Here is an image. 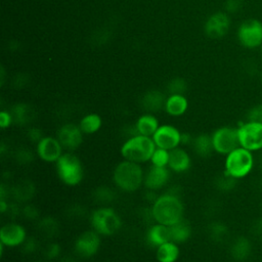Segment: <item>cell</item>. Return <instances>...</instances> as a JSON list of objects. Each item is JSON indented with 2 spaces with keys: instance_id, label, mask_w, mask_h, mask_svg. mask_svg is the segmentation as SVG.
<instances>
[{
  "instance_id": "12",
  "label": "cell",
  "mask_w": 262,
  "mask_h": 262,
  "mask_svg": "<svg viewBox=\"0 0 262 262\" xmlns=\"http://www.w3.org/2000/svg\"><path fill=\"white\" fill-rule=\"evenodd\" d=\"M63 147L57 137L44 136L36 144V154L40 160L46 163H56L63 155Z\"/></svg>"
},
{
  "instance_id": "27",
  "label": "cell",
  "mask_w": 262,
  "mask_h": 262,
  "mask_svg": "<svg viewBox=\"0 0 262 262\" xmlns=\"http://www.w3.org/2000/svg\"><path fill=\"white\" fill-rule=\"evenodd\" d=\"M10 114L12 116L13 123L19 126L27 125L34 120V111L26 103H17L13 105Z\"/></svg>"
},
{
  "instance_id": "9",
  "label": "cell",
  "mask_w": 262,
  "mask_h": 262,
  "mask_svg": "<svg viewBox=\"0 0 262 262\" xmlns=\"http://www.w3.org/2000/svg\"><path fill=\"white\" fill-rule=\"evenodd\" d=\"M241 44L248 48H256L262 44V23L247 19L241 24L237 32Z\"/></svg>"
},
{
  "instance_id": "42",
  "label": "cell",
  "mask_w": 262,
  "mask_h": 262,
  "mask_svg": "<svg viewBox=\"0 0 262 262\" xmlns=\"http://www.w3.org/2000/svg\"><path fill=\"white\" fill-rule=\"evenodd\" d=\"M192 140H193V138L191 137V135L189 133H186V132L181 133V144H184V145L191 144Z\"/></svg>"
},
{
  "instance_id": "19",
  "label": "cell",
  "mask_w": 262,
  "mask_h": 262,
  "mask_svg": "<svg viewBox=\"0 0 262 262\" xmlns=\"http://www.w3.org/2000/svg\"><path fill=\"white\" fill-rule=\"evenodd\" d=\"M229 252L235 261H245L251 255L252 244L248 237L237 236L232 241Z\"/></svg>"
},
{
  "instance_id": "25",
  "label": "cell",
  "mask_w": 262,
  "mask_h": 262,
  "mask_svg": "<svg viewBox=\"0 0 262 262\" xmlns=\"http://www.w3.org/2000/svg\"><path fill=\"white\" fill-rule=\"evenodd\" d=\"M187 106L188 102L183 94H171L166 99L165 110L170 116L178 117L186 112Z\"/></svg>"
},
{
  "instance_id": "2",
  "label": "cell",
  "mask_w": 262,
  "mask_h": 262,
  "mask_svg": "<svg viewBox=\"0 0 262 262\" xmlns=\"http://www.w3.org/2000/svg\"><path fill=\"white\" fill-rule=\"evenodd\" d=\"M144 172L140 164L123 160L114 169L113 181L118 188L126 192L136 191L142 184Z\"/></svg>"
},
{
  "instance_id": "31",
  "label": "cell",
  "mask_w": 262,
  "mask_h": 262,
  "mask_svg": "<svg viewBox=\"0 0 262 262\" xmlns=\"http://www.w3.org/2000/svg\"><path fill=\"white\" fill-rule=\"evenodd\" d=\"M93 200L101 205H106L112 203L116 198V192L107 186H99L92 193Z\"/></svg>"
},
{
  "instance_id": "16",
  "label": "cell",
  "mask_w": 262,
  "mask_h": 262,
  "mask_svg": "<svg viewBox=\"0 0 262 262\" xmlns=\"http://www.w3.org/2000/svg\"><path fill=\"white\" fill-rule=\"evenodd\" d=\"M191 160L188 152L177 146L170 150L168 168L176 173H183L190 168Z\"/></svg>"
},
{
  "instance_id": "32",
  "label": "cell",
  "mask_w": 262,
  "mask_h": 262,
  "mask_svg": "<svg viewBox=\"0 0 262 262\" xmlns=\"http://www.w3.org/2000/svg\"><path fill=\"white\" fill-rule=\"evenodd\" d=\"M236 181L235 178L231 177L226 172H223V174L215 179V186L221 191H230L235 186Z\"/></svg>"
},
{
  "instance_id": "24",
  "label": "cell",
  "mask_w": 262,
  "mask_h": 262,
  "mask_svg": "<svg viewBox=\"0 0 262 262\" xmlns=\"http://www.w3.org/2000/svg\"><path fill=\"white\" fill-rule=\"evenodd\" d=\"M180 250L176 243L169 241L156 250V258L159 262H176L179 258Z\"/></svg>"
},
{
  "instance_id": "13",
  "label": "cell",
  "mask_w": 262,
  "mask_h": 262,
  "mask_svg": "<svg viewBox=\"0 0 262 262\" xmlns=\"http://www.w3.org/2000/svg\"><path fill=\"white\" fill-rule=\"evenodd\" d=\"M83 132L79 125L68 123L59 127L56 132V137L61 143L63 149L68 151H74L83 142Z\"/></svg>"
},
{
  "instance_id": "34",
  "label": "cell",
  "mask_w": 262,
  "mask_h": 262,
  "mask_svg": "<svg viewBox=\"0 0 262 262\" xmlns=\"http://www.w3.org/2000/svg\"><path fill=\"white\" fill-rule=\"evenodd\" d=\"M14 160L19 165H29L34 161V152L28 147H18L14 151Z\"/></svg>"
},
{
  "instance_id": "15",
  "label": "cell",
  "mask_w": 262,
  "mask_h": 262,
  "mask_svg": "<svg viewBox=\"0 0 262 262\" xmlns=\"http://www.w3.org/2000/svg\"><path fill=\"white\" fill-rule=\"evenodd\" d=\"M170 169L168 167H158L151 165L144 173L143 184L147 189L160 190L167 185L170 179Z\"/></svg>"
},
{
  "instance_id": "41",
  "label": "cell",
  "mask_w": 262,
  "mask_h": 262,
  "mask_svg": "<svg viewBox=\"0 0 262 262\" xmlns=\"http://www.w3.org/2000/svg\"><path fill=\"white\" fill-rule=\"evenodd\" d=\"M12 123H13V119H12V116H11L10 112L2 111V112L0 113V127H1L2 129H6V128H8Z\"/></svg>"
},
{
  "instance_id": "43",
  "label": "cell",
  "mask_w": 262,
  "mask_h": 262,
  "mask_svg": "<svg viewBox=\"0 0 262 262\" xmlns=\"http://www.w3.org/2000/svg\"><path fill=\"white\" fill-rule=\"evenodd\" d=\"M254 232H255L258 236L262 237V218H260V219H258V220L256 221V223H255V225H254Z\"/></svg>"
},
{
  "instance_id": "4",
  "label": "cell",
  "mask_w": 262,
  "mask_h": 262,
  "mask_svg": "<svg viewBox=\"0 0 262 262\" xmlns=\"http://www.w3.org/2000/svg\"><path fill=\"white\" fill-rule=\"evenodd\" d=\"M254 166L255 159L253 151L242 146H238L225 156L224 172L236 180L247 177L252 172Z\"/></svg>"
},
{
  "instance_id": "39",
  "label": "cell",
  "mask_w": 262,
  "mask_h": 262,
  "mask_svg": "<svg viewBox=\"0 0 262 262\" xmlns=\"http://www.w3.org/2000/svg\"><path fill=\"white\" fill-rule=\"evenodd\" d=\"M38 246V241L35 237H27L20 247L25 254H33L37 251Z\"/></svg>"
},
{
  "instance_id": "28",
  "label": "cell",
  "mask_w": 262,
  "mask_h": 262,
  "mask_svg": "<svg viewBox=\"0 0 262 262\" xmlns=\"http://www.w3.org/2000/svg\"><path fill=\"white\" fill-rule=\"evenodd\" d=\"M101 125L102 120L97 114H88L84 116L79 123V127L84 134H93L97 132Z\"/></svg>"
},
{
  "instance_id": "33",
  "label": "cell",
  "mask_w": 262,
  "mask_h": 262,
  "mask_svg": "<svg viewBox=\"0 0 262 262\" xmlns=\"http://www.w3.org/2000/svg\"><path fill=\"white\" fill-rule=\"evenodd\" d=\"M169 156H170V150L157 147L150 158V163L151 165L158 166V167H168Z\"/></svg>"
},
{
  "instance_id": "11",
  "label": "cell",
  "mask_w": 262,
  "mask_h": 262,
  "mask_svg": "<svg viewBox=\"0 0 262 262\" xmlns=\"http://www.w3.org/2000/svg\"><path fill=\"white\" fill-rule=\"evenodd\" d=\"M157 147L171 150L181 144V132L172 125H160L151 136Z\"/></svg>"
},
{
  "instance_id": "8",
  "label": "cell",
  "mask_w": 262,
  "mask_h": 262,
  "mask_svg": "<svg viewBox=\"0 0 262 262\" xmlns=\"http://www.w3.org/2000/svg\"><path fill=\"white\" fill-rule=\"evenodd\" d=\"M239 146L258 151L262 149V123L247 121L237 127Z\"/></svg>"
},
{
  "instance_id": "36",
  "label": "cell",
  "mask_w": 262,
  "mask_h": 262,
  "mask_svg": "<svg viewBox=\"0 0 262 262\" xmlns=\"http://www.w3.org/2000/svg\"><path fill=\"white\" fill-rule=\"evenodd\" d=\"M61 248L57 243H50L44 250V256L48 260H53L59 257Z\"/></svg>"
},
{
  "instance_id": "6",
  "label": "cell",
  "mask_w": 262,
  "mask_h": 262,
  "mask_svg": "<svg viewBox=\"0 0 262 262\" xmlns=\"http://www.w3.org/2000/svg\"><path fill=\"white\" fill-rule=\"evenodd\" d=\"M90 224L99 235L111 236L120 230L122 220L113 208L100 207L91 213Z\"/></svg>"
},
{
  "instance_id": "7",
  "label": "cell",
  "mask_w": 262,
  "mask_h": 262,
  "mask_svg": "<svg viewBox=\"0 0 262 262\" xmlns=\"http://www.w3.org/2000/svg\"><path fill=\"white\" fill-rule=\"evenodd\" d=\"M212 141L215 152L227 156L239 146L237 128L223 126L216 129L212 134Z\"/></svg>"
},
{
  "instance_id": "44",
  "label": "cell",
  "mask_w": 262,
  "mask_h": 262,
  "mask_svg": "<svg viewBox=\"0 0 262 262\" xmlns=\"http://www.w3.org/2000/svg\"><path fill=\"white\" fill-rule=\"evenodd\" d=\"M60 262H75V260H73L72 257H63Z\"/></svg>"
},
{
  "instance_id": "3",
  "label": "cell",
  "mask_w": 262,
  "mask_h": 262,
  "mask_svg": "<svg viewBox=\"0 0 262 262\" xmlns=\"http://www.w3.org/2000/svg\"><path fill=\"white\" fill-rule=\"evenodd\" d=\"M157 148L151 137L137 134L129 137L121 146V155L124 160L142 164L150 161Z\"/></svg>"
},
{
  "instance_id": "40",
  "label": "cell",
  "mask_w": 262,
  "mask_h": 262,
  "mask_svg": "<svg viewBox=\"0 0 262 262\" xmlns=\"http://www.w3.org/2000/svg\"><path fill=\"white\" fill-rule=\"evenodd\" d=\"M27 137L31 142L37 144L44 137V134H43V131L40 128L31 127L27 131Z\"/></svg>"
},
{
  "instance_id": "37",
  "label": "cell",
  "mask_w": 262,
  "mask_h": 262,
  "mask_svg": "<svg viewBox=\"0 0 262 262\" xmlns=\"http://www.w3.org/2000/svg\"><path fill=\"white\" fill-rule=\"evenodd\" d=\"M248 121L262 123V104H258L250 108L247 114Z\"/></svg>"
},
{
  "instance_id": "23",
  "label": "cell",
  "mask_w": 262,
  "mask_h": 262,
  "mask_svg": "<svg viewBox=\"0 0 262 262\" xmlns=\"http://www.w3.org/2000/svg\"><path fill=\"white\" fill-rule=\"evenodd\" d=\"M165 104L166 99L164 94L157 90L145 93L141 99L142 107L149 113H156L161 111L163 107H165Z\"/></svg>"
},
{
  "instance_id": "10",
  "label": "cell",
  "mask_w": 262,
  "mask_h": 262,
  "mask_svg": "<svg viewBox=\"0 0 262 262\" xmlns=\"http://www.w3.org/2000/svg\"><path fill=\"white\" fill-rule=\"evenodd\" d=\"M99 247L100 235L93 229L83 231L74 243L75 253L80 258L93 257L98 252Z\"/></svg>"
},
{
  "instance_id": "21",
  "label": "cell",
  "mask_w": 262,
  "mask_h": 262,
  "mask_svg": "<svg viewBox=\"0 0 262 262\" xmlns=\"http://www.w3.org/2000/svg\"><path fill=\"white\" fill-rule=\"evenodd\" d=\"M169 229H170L171 241L176 243L177 245L187 242L191 236L190 223L183 218L178 222L170 225Z\"/></svg>"
},
{
  "instance_id": "26",
  "label": "cell",
  "mask_w": 262,
  "mask_h": 262,
  "mask_svg": "<svg viewBox=\"0 0 262 262\" xmlns=\"http://www.w3.org/2000/svg\"><path fill=\"white\" fill-rule=\"evenodd\" d=\"M138 134L151 137L160 127L158 119L151 114H145L138 118L135 123Z\"/></svg>"
},
{
  "instance_id": "38",
  "label": "cell",
  "mask_w": 262,
  "mask_h": 262,
  "mask_svg": "<svg viewBox=\"0 0 262 262\" xmlns=\"http://www.w3.org/2000/svg\"><path fill=\"white\" fill-rule=\"evenodd\" d=\"M186 85L183 80L181 79H175L170 82L168 89L171 92V94H182L185 91Z\"/></svg>"
},
{
  "instance_id": "20",
  "label": "cell",
  "mask_w": 262,
  "mask_h": 262,
  "mask_svg": "<svg viewBox=\"0 0 262 262\" xmlns=\"http://www.w3.org/2000/svg\"><path fill=\"white\" fill-rule=\"evenodd\" d=\"M10 194L17 202L28 203L35 194V185L30 180H21L10 188Z\"/></svg>"
},
{
  "instance_id": "17",
  "label": "cell",
  "mask_w": 262,
  "mask_h": 262,
  "mask_svg": "<svg viewBox=\"0 0 262 262\" xmlns=\"http://www.w3.org/2000/svg\"><path fill=\"white\" fill-rule=\"evenodd\" d=\"M229 28V19L226 14L218 12L212 15L207 25L206 32L212 38H219L226 34Z\"/></svg>"
},
{
  "instance_id": "30",
  "label": "cell",
  "mask_w": 262,
  "mask_h": 262,
  "mask_svg": "<svg viewBox=\"0 0 262 262\" xmlns=\"http://www.w3.org/2000/svg\"><path fill=\"white\" fill-rule=\"evenodd\" d=\"M208 233L212 241H214L216 243H220V242H224V239H226V237L229 233V230H228V227L226 226V224H224L223 222L215 221L209 225Z\"/></svg>"
},
{
  "instance_id": "35",
  "label": "cell",
  "mask_w": 262,
  "mask_h": 262,
  "mask_svg": "<svg viewBox=\"0 0 262 262\" xmlns=\"http://www.w3.org/2000/svg\"><path fill=\"white\" fill-rule=\"evenodd\" d=\"M20 214L27 219V220H36L40 217V211L39 209L32 205V204H26L20 209Z\"/></svg>"
},
{
  "instance_id": "45",
  "label": "cell",
  "mask_w": 262,
  "mask_h": 262,
  "mask_svg": "<svg viewBox=\"0 0 262 262\" xmlns=\"http://www.w3.org/2000/svg\"><path fill=\"white\" fill-rule=\"evenodd\" d=\"M258 167H259L260 171L262 172V155L259 157V161H258Z\"/></svg>"
},
{
  "instance_id": "5",
  "label": "cell",
  "mask_w": 262,
  "mask_h": 262,
  "mask_svg": "<svg viewBox=\"0 0 262 262\" xmlns=\"http://www.w3.org/2000/svg\"><path fill=\"white\" fill-rule=\"evenodd\" d=\"M55 168L59 180L68 186H76L83 180L82 162L72 151L64 152L55 163Z\"/></svg>"
},
{
  "instance_id": "18",
  "label": "cell",
  "mask_w": 262,
  "mask_h": 262,
  "mask_svg": "<svg viewBox=\"0 0 262 262\" xmlns=\"http://www.w3.org/2000/svg\"><path fill=\"white\" fill-rule=\"evenodd\" d=\"M145 238L146 243L149 246L158 248L159 246L171 241L169 226L161 223H156L151 225L146 231Z\"/></svg>"
},
{
  "instance_id": "1",
  "label": "cell",
  "mask_w": 262,
  "mask_h": 262,
  "mask_svg": "<svg viewBox=\"0 0 262 262\" xmlns=\"http://www.w3.org/2000/svg\"><path fill=\"white\" fill-rule=\"evenodd\" d=\"M151 213L156 223L170 226L183 218L184 207L179 196L166 192L152 204Z\"/></svg>"
},
{
  "instance_id": "29",
  "label": "cell",
  "mask_w": 262,
  "mask_h": 262,
  "mask_svg": "<svg viewBox=\"0 0 262 262\" xmlns=\"http://www.w3.org/2000/svg\"><path fill=\"white\" fill-rule=\"evenodd\" d=\"M58 221L51 216H45L43 218L39 219L38 222V229L40 232L47 236V237H53L57 234L58 232Z\"/></svg>"
},
{
  "instance_id": "14",
  "label": "cell",
  "mask_w": 262,
  "mask_h": 262,
  "mask_svg": "<svg viewBox=\"0 0 262 262\" xmlns=\"http://www.w3.org/2000/svg\"><path fill=\"white\" fill-rule=\"evenodd\" d=\"M27 237L25 227L16 222L6 223L0 229V243L8 248L21 246Z\"/></svg>"
},
{
  "instance_id": "22",
  "label": "cell",
  "mask_w": 262,
  "mask_h": 262,
  "mask_svg": "<svg viewBox=\"0 0 262 262\" xmlns=\"http://www.w3.org/2000/svg\"><path fill=\"white\" fill-rule=\"evenodd\" d=\"M191 146L193 151L201 158H208L215 151L212 136L207 133H201L193 137Z\"/></svg>"
}]
</instances>
